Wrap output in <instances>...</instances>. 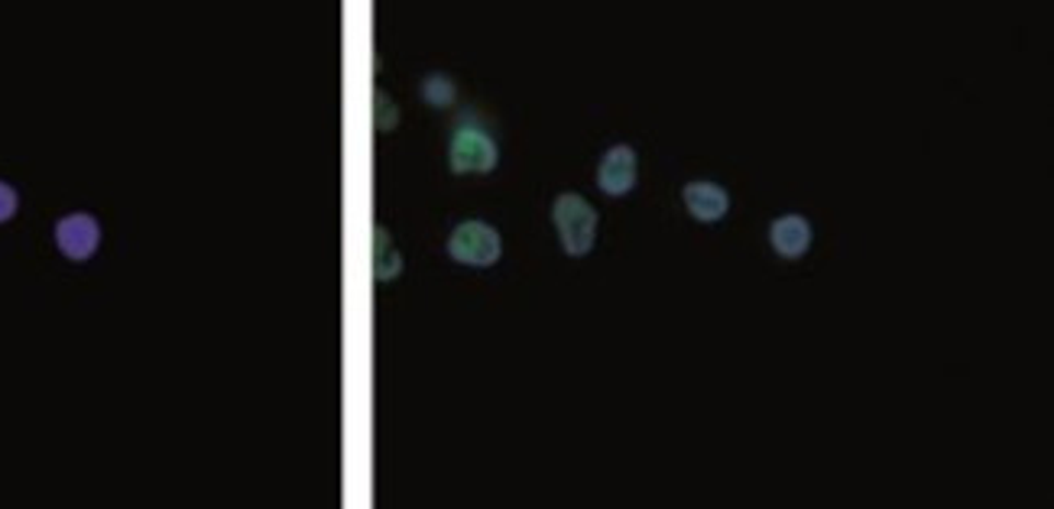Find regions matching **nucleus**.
<instances>
[{
    "instance_id": "9",
    "label": "nucleus",
    "mask_w": 1054,
    "mask_h": 509,
    "mask_svg": "<svg viewBox=\"0 0 1054 509\" xmlns=\"http://www.w3.org/2000/svg\"><path fill=\"white\" fill-rule=\"evenodd\" d=\"M422 97H426L432 107H451L454 97H457V85H454L448 76L436 72V76H429V79L422 82Z\"/></svg>"
},
{
    "instance_id": "1",
    "label": "nucleus",
    "mask_w": 1054,
    "mask_h": 509,
    "mask_svg": "<svg viewBox=\"0 0 1054 509\" xmlns=\"http://www.w3.org/2000/svg\"><path fill=\"white\" fill-rule=\"evenodd\" d=\"M552 218H555V228H558V238H561L565 254H591L594 238H598V211L588 205V198H581V195H575V192L558 195V198H555V208H552Z\"/></svg>"
},
{
    "instance_id": "10",
    "label": "nucleus",
    "mask_w": 1054,
    "mask_h": 509,
    "mask_svg": "<svg viewBox=\"0 0 1054 509\" xmlns=\"http://www.w3.org/2000/svg\"><path fill=\"white\" fill-rule=\"evenodd\" d=\"M16 205H20L16 192H13L7 182H0V224H3V221H10V218L16 215Z\"/></svg>"
},
{
    "instance_id": "2",
    "label": "nucleus",
    "mask_w": 1054,
    "mask_h": 509,
    "mask_svg": "<svg viewBox=\"0 0 1054 509\" xmlns=\"http://www.w3.org/2000/svg\"><path fill=\"white\" fill-rule=\"evenodd\" d=\"M448 254L454 263H464V266H494L503 254V244L490 224L464 221L454 228V234L448 241Z\"/></svg>"
},
{
    "instance_id": "5",
    "label": "nucleus",
    "mask_w": 1054,
    "mask_h": 509,
    "mask_svg": "<svg viewBox=\"0 0 1054 509\" xmlns=\"http://www.w3.org/2000/svg\"><path fill=\"white\" fill-rule=\"evenodd\" d=\"M598 185L607 195H626L636 185V153L623 143L607 150L598 166Z\"/></svg>"
},
{
    "instance_id": "7",
    "label": "nucleus",
    "mask_w": 1054,
    "mask_h": 509,
    "mask_svg": "<svg viewBox=\"0 0 1054 509\" xmlns=\"http://www.w3.org/2000/svg\"><path fill=\"white\" fill-rule=\"evenodd\" d=\"M685 205L698 221H720L730 208V195L714 182H692L685 185Z\"/></svg>"
},
{
    "instance_id": "6",
    "label": "nucleus",
    "mask_w": 1054,
    "mask_h": 509,
    "mask_svg": "<svg viewBox=\"0 0 1054 509\" xmlns=\"http://www.w3.org/2000/svg\"><path fill=\"white\" fill-rule=\"evenodd\" d=\"M769 241L776 247V254L786 256V259H798L811 247V224L801 218V215H786V218H776L773 228H769Z\"/></svg>"
},
{
    "instance_id": "3",
    "label": "nucleus",
    "mask_w": 1054,
    "mask_h": 509,
    "mask_svg": "<svg viewBox=\"0 0 1054 509\" xmlns=\"http://www.w3.org/2000/svg\"><path fill=\"white\" fill-rule=\"evenodd\" d=\"M451 170L457 175H484L497 166L500 153H497V143L487 130L480 127H461L454 130L451 137Z\"/></svg>"
},
{
    "instance_id": "8",
    "label": "nucleus",
    "mask_w": 1054,
    "mask_h": 509,
    "mask_svg": "<svg viewBox=\"0 0 1054 509\" xmlns=\"http://www.w3.org/2000/svg\"><path fill=\"white\" fill-rule=\"evenodd\" d=\"M399 269H403V259H399V254L390 247V238H386V231L383 228H377V279H393V276H399Z\"/></svg>"
},
{
    "instance_id": "11",
    "label": "nucleus",
    "mask_w": 1054,
    "mask_h": 509,
    "mask_svg": "<svg viewBox=\"0 0 1054 509\" xmlns=\"http://www.w3.org/2000/svg\"><path fill=\"white\" fill-rule=\"evenodd\" d=\"M377 124H380V130H393L396 127V107L386 104L383 94H377Z\"/></svg>"
},
{
    "instance_id": "4",
    "label": "nucleus",
    "mask_w": 1054,
    "mask_h": 509,
    "mask_svg": "<svg viewBox=\"0 0 1054 509\" xmlns=\"http://www.w3.org/2000/svg\"><path fill=\"white\" fill-rule=\"evenodd\" d=\"M56 244L69 259L85 263L101 244V224L91 215H66L56 224Z\"/></svg>"
}]
</instances>
